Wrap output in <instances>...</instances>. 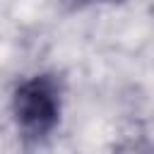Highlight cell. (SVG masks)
<instances>
[{
    "mask_svg": "<svg viewBox=\"0 0 154 154\" xmlns=\"http://www.w3.org/2000/svg\"><path fill=\"white\" fill-rule=\"evenodd\" d=\"M12 111L19 128L31 137L48 135L60 116V96L58 87L51 77H31L22 82L12 99Z\"/></svg>",
    "mask_w": 154,
    "mask_h": 154,
    "instance_id": "obj_1",
    "label": "cell"
}]
</instances>
